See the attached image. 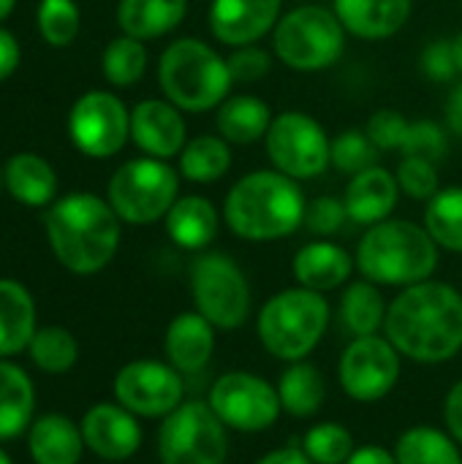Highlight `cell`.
Masks as SVG:
<instances>
[{
  "instance_id": "6da1fadb",
  "label": "cell",
  "mask_w": 462,
  "mask_h": 464,
  "mask_svg": "<svg viewBox=\"0 0 462 464\" xmlns=\"http://www.w3.org/2000/svg\"><path fill=\"white\" fill-rule=\"evenodd\" d=\"M384 337L403 359L444 364L462 351V294L441 280H425L389 302Z\"/></svg>"
},
{
  "instance_id": "7a4b0ae2",
  "label": "cell",
  "mask_w": 462,
  "mask_h": 464,
  "mask_svg": "<svg viewBox=\"0 0 462 464\" xmlns=\"http://www.w3.org/2000/svg\"><path fill=\"white\" fill-rule=\"evenodd\" d=\"M120 226L123 220L112 204L87 190L54 198L44 215L52 256L63 269L79 277L98 275L112 264L123 237Z\"/></svg>"
},
{
  "instance_id": "3957f363",
  "label": "cell",
  "mask_w": 462,
  "mask_h": 464,
  "mask_svg": "<svg viewBox=\"0 0 462 464\" xmlns=\"http://www.w3.org/2000/svg\"><path fill=\"white\" fill-rule=\"evenodd\" d=\"M305 193L297 179L278 169L240 177L223 201L229 231L245 242H278L305 226Z\"/></svg>"
},
{
  "instance_id": "277c9868",
  "label": "cell",
  "mask_w": 462,
  "mask_h": 464,
  "mask_svg": "<svg viewBox=\"0 0 462 464\" xmlns=\"http://www.w3.org/2000/svg\"><path fill=\"white\" fill-rule=\"evenodd\" d=\"M438 245L425 226L389 218L365 231L354 261L365 280L389 288L425 283L438 269Z\"/></svg>"
},
{
  "instance_id": "5b68a950",
  "label": "cell",
  "mask_w": 462,
  "mask_h": 464,
  "mask_svg": "<svg viewBox=\"0 0 462 464\" xmlns=\"http://www.w3.org/2000/svg\"><path fill=\"white\" fill-rule=\"evenodd\" d=\"M158 84L166 101L180 111H210L218 109L231 87V71L226 57L202 38L172 41L158 60Z\"/></svg>"
},
{
  "instance_id": "8992f818",
  "label": "cell",
  "mask_w": 462,
  "mask_h": 464,
  "mask_svg": "<svg viewBox=\"0 0 462 464\" xmlns=\"http://www.w3.org/2000/svg\"><path fill=\"white\" fill-rule=\"evenodd\" d=\"M329 326V302L324 294L294 285L272 294L256 318L261 348L286 364L308 359Z\"/></svg>"
},
{
  "instance_id": "52a82bcc",
  "label": "cell",
  "mask_w": 462,
  "mask_h": 464,
  "mask_svg": "<svg viewBox=\"0 0 462 464\" xmlns=\"http://www.w3.org/2000/svg\"><path fill=\"white\" fill-rule=\"evenodd\" d=\"M346 38L349 33L332 8L308 3L280 16L272 30V52L297 73H319L343 57Z\"/></svg>"
},
{
  "instance_id": "ba28073f",
  "label": "cell",
  "mask_w": 462,
  "mask_h": 464,
  "mask_svg": "<svg viewBox=\"0 0 462 464\" xmlns=\"http://www.w3.org/2000/svg\"><path fill=\"white\" fill-rule=\"evenodd\" d=\"M180 198V174L161 158L125 160L106 185V201L128 226H152Z\"/></svg>"
},
{
  "instance_id": "9c48e42d",
  "label": "cell",
  "mask_w": 462,
  "mask_h": 464,
  "mask_svg": "<svg viewBox=\"0 0 462 464\" xmlns=\"http://www.w3.org/2000/svg\"><path fill=\"white\" fill-rule=\"evenodd\" d=\"M193 307L221 332L240 329L251 315V285L226 253H199L191 264Z\"/></svg>"
},
{
  "instance_id": "30bf717a",
  "label": "cell",
  "mask_w": 462,
  "mask_h": 464,
  "mask_svg": "<svg viewBox=\"0 0 462 464\" xmlns=\"http://www.w3.org/2000/svg\"><path fill=\"white\" fill-rule=\"evenodd\" d=\"M229 427L215 416L210 402L188 400L158 427L161 464H226Z\"/></svg>"
},
{
  "instance_id": "8fae6325",
  "label": "cell",
  "mask_w": 462,
  "mask_h": 464,
  "mask_svg": "<svg viewBox=\"0 0 462 464\" xmlns=\"http://www.w3.org/2000/svg\"><path fill=\"white\" fill-rule=\"evenodd\" d=\"M272 169L302 182L316 179L332 166V139L324 125L305 111H280L264 136Z\"/></svg>"
},
{
  "instance_id": "7c38bea8",
  "label": "cell",
  "mask_w": 462,
  "mask_h": 464,
  "mask_svg": "<svg viewBox=\"0 0 462 464\" xmlns=\"http://www.w3.org/2000/svg\"><path fill=\"white\" fill-rule=\"evenodd\" d=\"M207 402L229 430L245 432V435L272 430L283 413L278 386L245 370L223 372L210 386Z\"/></svg>"
},
{
  "instance_id": "4fadbf2b",
  "label": "cell",
  "mask_w": 462,
  "mask_h": 464,
  "mask_svg": "<svg viewBox=\"0 0 462 464\" xmlns=\"http://www.w3.org/2000/svg\"><path fill=\"white\" fill-rule=\"evenodd\" d=\"M400 362L403 356L387 337H354L338 362V381L343 394L362 405L387 400L400 381Z\"/></svg>"
},
{
  "instance_id": "5bb4252c",
  "label": "cell",
  "mask_w": 462,
  "mask_h": 464,
  "mask_svg": "<svg viewBox=\"0 0 462 464\" xmlns=\"http://www.w3.org/2000/svg\"><path fill=\"white\" fill-rule=\"evenodd\" d=\"M68 136L87 158H114L131 139V111L114 92L90 90L68 111Z\"/></svg>"
},
{
  "instance_id": "9a60e30c",
  "label": "cell",
  "mask_w": 462,
  "mask_h": 464,
  "mask_svg": "<svg viewBox=\"0 0 462 464\" xmlns=\"http://www.w3.org/2000/svg\"><path fill=\"white\" fill-rule=\"evenodd\" d=\"M112 392L114 402L139 419H166L185 402L182 372L158 359H133L123 364L112 381Z\"/></svg>"
},
{
  "instance_id": "2e32d148",
  "label": "cell",
  "mask_w": 462,
  "mask_h": 464,
  "mask_svg": "<svg viewBox=\"0 0 462 464\" xmlns=\"http://www.w3.org/2000/svg\"><path fill=\"white\" fill-rule=\"evenodd\" d=\"M82 438L87 451H93L103 462H125L142 449V424L139 416L125 411L120 402H98L93 405L82 421Z\"/></svg>"
},
{
  "instance_id": "e0dca14e",
  "label": "cell",
  "mask_w": 462,
  "mask_h": 464,
  "mask_svg": "<svg viewBox=\"0 0 462 464\" xmlns=\"http://www.w3.org/2000/svg\"><path fill=\"white\" fill-rule=\"evenodd\" d=\"M283 16V0H212L210 30L229 49L259 44Z\"/></svg>"
},
{
  "instance_id": "ac0fdd59",
  "label": "cell",
  "mask_w": 462,
  "mask_h": 464,
  "mask_svg": "<svg viewBox=\"0 0 462 464\" xmlns=\"http://www.w3.org/2000/svg\"><path fill=\"white\" fill-rule=\"evenodd\" d=\"M131 141L150 158H177L188 144L182 111L166 98H147L131 109Z\"/></svg>"
},
{
  "instance_id": "d6986e66",
  "label": "cell",
  "mask_w": 462,
  "mask_h": 464,
  "mask_svg": "<svg viewBox=\"0 0 462 464\" xmlns=\"http://www.w3.org/2000/svg\"><path fill=\"white\" fill-rule=\"evenodd\" d=\"M398 201H400L398 177L378 163L354 174L351 182L346 185V196H343L349 220L357 226H368V228L389 220Z\"/></svg>"
},
{
  "instance_id": "ffe728a7",
  "label": "cell",
  "mask_w": 462,
  "mask_h": 464,
  "mask_svg": "<svg viewBox=\"0 0 462 464\" xmlns=\"http://www.w3.org/2000/svg\"><path fill=\"white\" fill-rule=\"evenodd\" d=\"M215 332L218 329L199 310L174 315L163 334L166 362L182 375L202 372L215 353Z\"/></svg>"
},
{
  "instance_id": "44dd1931",
  "label": "cell",
  "mask_w": 462,
  "mask_h": 464,
  "mask_svg": "<svg viewBox=\"0 0 462 464\" xmlns=\"http://www.w3.org/2000/svg\"><path fill=\"white\" fill-rule=\"evenodd\" d=\"M414 0H332V11L349 35L384 41L406 27Z\"/></svg>"
},
{
  "instance_id": "7402d4cb",
  "label": "cell",
  "mask_w": 462,
  "mask_h": 464,
  "mask_svg": "<svg viewBox=\"0 0 462 464\" xmlns=\"http://www.w3.org/2000/svg\"><path fill=\"white\" fill-rule=\"evenodd\" d=\"M354 266L357 261L351 258V253L329 239H316V242L302 245L291 261L297 285L319 291V294L343 288L351 280Z\"/></svg>"
},
{
  "instance_id": "603a6c76",
  "label": "cell",
  "mask_w": 462,
  "mask_h": 464,
  "mask_svg": "<svg viewBox=\"0 0 462 464\" xmlns=\"http://www.w3.org/2000/svg\"><path fill=\"white\" fill-rule=\"evenodd\" d=\"M84 449L82 427L63 413H44L27 430V454L35 464H79Z\"/></svg>"
},
{
  "instance_id": "cb8c5ba5",
  "label": "cell",
  "mask_w": 462,
  "mask_h": 464,
  "mask_svg": "<svg viewBox=\"0 0 462 464\" xmlns=\"http://www.w3.org/2000/svg\"><path fill=\"white\" fill-rule=\"evenodd\" d=\"M163 220L169 239L191 253L207 250L221 231V212L204 196H180Z\"/></svg>"
},
{
  "instance_id": "d4e9b609",
  "label": "cell",
  "mask_w": 462,
  "mask_h": 464,
  "mask_svg": "<svg viewBox=\"0 0 462 464\" xmlns=\"http://www.w3.org/2000/svg\"><path fill=\"white\" fill-rule=\"evenodd\" d=\"M5 193L22 207H49L57 196V174L52 163L35 152H16L3 163Z\"/></svg>"
},
{
  "instance_id": "484cf974",
  "label": "cell",
  "mask_w": 462,
  "mask_h": 464,
  "mask_svg": "<svg viewBox=\"0 0 462 464\" xmlns=\"http://www.w3.org/2000/svg\"><path fill=\"white\" fill-rule=\"evenodd\" d=\"M35 334V299L19 283L0 277V359L27 351Z\"/></svg>"
},
{
  "instance_id": "4316f807",
  "label": "cell",
  "mask_w": 462,
  "mask_h": 464,
  "mask_svg": "<svg viewBox=\"0 0 462 464\" xmlns=\"http://www.w3.org/2000/svg\"><path fill=\"white\" fill-rule=\"evenodd\" d=\"M35 413V386L30 375L14 364L0 359V443L19 438L30 430Z\"/></svg>"
},
{
  "instance_id": "83f0119b",
  "label": "cell",
  "mask_w": 462,
  "mask_h": 464,
  "mask_svg": "<svg viewBox=\"0 0 462 464\" xmlns=\"http://www.w3.org/2000/svg\"><path fill=\"white\" fill-rule=\"evenodd\" d=\"M185 14L188 0H120L117 24L125 35L152 41L177 30Z\"/></svg>"
},
{
  "instance_id": "f1b7e54d",
  "label": "cell",
  "mask_w": 462,
  "mask_h": 464,
  "mask_svg": "<svg viewBox=\"0 0 462 464\" xmlns=\"http://www.w3.org/2000/svg\"><path fill=\"white\" fill-rule=\"evenodd\" d=\"M270 125H272L270 103L251 92L229 95L215 114L218 136H223L229 144H256L267 136Z\"/></svg>"
},
{
  "instance_id": "f546056e",
  "label": "cell",
  "mask_w": 462,
  "mask_h": 464,
  "mask_svg": "<svg viewBox=\"0 0 462 464\" xmlns=\"http://www.w3.org/2000/svg\"><path fill=\"white\" fill-rule=\"evenodd\" d=\"M278 397L283 413L294 419H313L327 400V378L310 362H291L278 378Z\"/></svg>"
},
{
  "instance_id": "4dcf8cb0",
  "label": "cell",
  "mask_w": 462,
  "mask_h": 464,
  "mask_svg": "<svg viewBox=\"0 0 462 464\" xmlns=\"http://www.w3.org/2000/svg\"><path fill=\"white\" fill-rule=\"evenodd\" d=\"M389 304L381 296V285L370 280H357L343 288L340 296V324L351 337H373L384 332Z\"/></svg>"
},
{
  "instance_id": "1f68e13d",
  "label": "cell",
  "mask_w": 462,
  "mask_h": 464,
  "mask_svg": "<svg viewBox=\"0 0 462 464\" xmlns=\"http://www.w3.org/2000/svg\"><path fill=\"white\" fill-rule=\"evenodd\" d=\"M231 169V147L218 133L191 139L180 152V174L196 185H212Z\"/></svg>"
},
{
  "instance_id": "d6a6232c",
  "label": "cell",
  "mask_w": 462,
  "mask_h": 464,
  "mask_svg": "<svg viewBox=\"0 0 462 464\" xmlns=\"http://www.w3.org/2000/svg\"><path fill=\"white\" fill-rule=\"evenodd\" d=\"M395 459L398 464H462V454L460 443L449 432L417 424L398 438Z\"/></svg>"
},
{
  "instance_id": "836d02e7",
  "label": "cell",
  "mask_w": 462,
  "mask_h": 464,
  "mask_svg": "<svg viewBox=\"0 0 462 464\" xmlns=\"http://www.w3.org/2000/svg\"><path fill=\"white\" fill-rule=\"evenodd\" d=\"M425 228L441 250L462 253V188H441L428 201Z\"/></svg>"
},
{
  "instance_id": "e575fe53",
  "label": "cell",
  "mask_w": 462,
  "mask_h": 464,
  "mask_svg": "<svg viewBox=\"0 0 462 464\" xmlns=\"http://www.w3.org/2000/svg\"><path fill=\"white\" fill-rule=\"evenodd\" d=\"M30 362L46 375H63L79 362V343L65 326H44L35 329L27 345Z\"/></svg>"
},
{
  "instance_id": "d590c367",
  "label": "cell",
  "mask_w": 462,
  "mask_h": 464,
  "mask_svg": "<svg viewBox=\"0 0 462 464\" xmlns=\"http://www.w3.org/2000/svg\"><path fill=\"white\" fill-rule=\"evenodd\" d=\"M147 60L150 57H147L144 41L123 33L106 44L101 54V71L112 87H133L136 82H142L147 71Z\"/></svg>"
},
{
  "instance_id": "8d00e7d4",
  "label": "cell",
  "mask_w": 462,
  "mask_h": 464,
  "mask_svg": "<svg viewBox=\"0 0 462 464\" xmlns=\"http://www.w3.org/2000/svg\"><path fill=\"white\" fill-rule=\"evenodd\" d=\"M354 449H357L354 435L340 421L313 424L302 435V451L313 464H346Z\"/></svg>"
},
{
  "instance_id": "74e56055",
  "label": "cell",
  "mask_w": 462,
  "mask_h": 464,
  "mask_svg": "<svg viewBox=\"0 0 462 464\" xmlns=\"http://www.w3.org/2000/svg\"><path fill=\"white\" fill-rule=\"evenodd\" d=\"M35 24L49 46L63 49L71 46L74 38L79 35L82 14L74 0H41L35 11Z\"/></svg>"
},
{
  "instance_id": "f35d334b",
  "label": "cell",
  "mask_w": 462,
  "mask_h": 464,
  "mask_svg": "<svg viewBox=\"0 0 462 464\" xmlns=\"http://www.w3.org/2000/svg\"><path fill=\"white\" fill-rule=\"evenodd\" d=\"M329 155H332V166L338 171L354 177V174L376 166L381 150L373 144V139L368 136L365 128H349V130H343V133H338L332 139V152Z\"/></svg>"
},
{
  "instance_id": "ab89813d",
  "label": "cell",
  "mask_w": 462,
  "mask_h": 464,
  "mask_svg": "<svg viewBox=\"0 0 462 464\" xmlns=\"http://www.w3.org/2000/svg\"><path fill=\"white\" fill-rule=\"evenodd\" d=\"M395 177H398L400 193H406L414 201H430L441 190L436 160H428V158H403L398 163Z\"/></svg>"
},
{
  "instance_id": "60d3db41",
  "label": "cell",
  "mask_w": 462,
  "mask_h": 464,
  "mask_svg": "<svg viewBox=\"0 0 462 464\" xmlns=\"http://www.w3.org/2000/svg\"><path fill=\"white\" fill-rule=\"evenodd\" d=\"M449 150V136L447 130L433 122V120H411L408 139L400 150L403 158H428V160H441Z\"/></svg>"
},
{
  "instance_id": "b9f144b4",
  "label": "cell",
  "mask_w": 462,
  "mask_h": 464,
  "mask_svg": "<svg viewBox=\"0 0 462 464\" xmlns=\"http://www.w3.org/2000/svg\"><path fill=\"white\" fill-rule=\"evenodd\" d=\"M368 136L373 139V144L381 152H392V150H403L408 130H411V120H406L400 111L395 109H378L376 114H370L368 125H365Z\"/></svg>"
},
{
  "instance_id": "7bdbcfd3",
  "label": "cell",
  "mask_w": 462,
  "mask_h": 464,
  "mask_svg": "<svg viewBox=\"0 0 462 464\" xmlns=\"http://www.w3.org/2000/svg\"><path fill=\"white\" fill-rule=\"evenodd\" d=\"M226 63H229L234 84H256L264 76H270V71H272V54L256 44L231 49Z\"/></svg>"
},
{
  "instance_id": "ee69618b",
  "label": "cell",
  "mask_w": 462,
  "mask_h": 464,
  "mask_svg": "<svg viewBox=\"0 0 462 464\" xmlns=\"http://www.w3.org/2000/svg\"><path fill=\"white\" fill-rule=\"evenodd\" d=\"M349 220L346 204L343 198H332V196H319L313 201H308L305 209V228L316 237H332L343 228V223Z\"/></svg>"
},
{
  "instance_id": "f6af8a7d",
  "label": "cell",
  "mask_w": 462,
  "mask_h": 464,
  "mask_svg": "<svg viewBox=\"0 0 462 464\" xmlns=\"http://www.w3.org/2000/svg\"><path fill=\"white\" fill-rule=\"evenodd\" d=\"M422 71L433 82H455L457 79V60L452 49V38H436L422 52Z\"/></svg>"
},
{
  "instance_id": "bcb514c9",
  "label": "cell",
  "mask_w": 462,
  "mask_h": 464,
  "mask_svg": "<svg viewBox=\"0 0 462 464\" xmlns=\"http://www.w3.org/2000/svg\"><path fill=\"white\" fill-rule=\"evenodd\" d=\"M444 424L447 432L462 446V381H457L444 400Z\"/></svg>"
},
{
  "instance_id": "7dc6e473",
  "label": "cell",
  "mask_w": 462,
  "mask_h": 464,
  "mask_svg": "<svg viewBox=\"0 0 462 464\" xmlns=\"http://www.w3.org/2000/svg\"><path fill=\"white\" fill-rule=\"evenodd\" d=\"M22 60V49L14 33H8L5 27H0V82H5Z\"/></svg>"
},
{
  "instance_id": "c3c4849f",
  "label": "cell",
  "mask_w": 462,
  "mask_h": 464,
  "mask_svg": "<svg viewBox=\"0 0 462 464\" xmlns=\"http://www.w3.org/2000/svg\"><path fill=\"white\" fill-rule=\"evenodd\" d=\"M346 464H398V459H395V451L370 443V446H357Z\"/></svg>"
},
{
  "instance_id": "681fc988",
  "label": "cell",
  "mask_w": 462,
  "mask_h": 464,
  "mask_svg": "<svg viewBox=\"0 0 462 464\" xmlns=\"http://www.w3.org/2000/svg\"><path fill=\"white\" fill-rule=\"evenodd\" d=\"M253 464H313L308 459V454L302 451V446H286V449H275L264 457H259Z\"/></svg>"
},
{
  "instance_id": "f907efd6",
  "label": "cell",
  "mask_w": 462,
  "mask_h": 464,
  "mask_svg": "<svg viewBox=\"0 0 462 464\" xmlns=\"http://www.w3.org/2000/svg\"><path fill=\"white\" fill-rule=\"evenodd\" d=\"M447 128L462 139V82L449 92V101H447Z\"/></svg>"
},
{
  "instance_id": "816d5d0a",
  "label": "cell",
  "mask_w": 462,
  "mask_h": 464,
  "mask_svg": "<svg viewBox=\"0 0 462 464\" xmlns=\"http://www.w3.org/2000/svg\"><path fill=\"white\" fill-rule=\"evenodd\" d=\"M452 49H455V60H457V71H460L462 76V30L452 38Z\"/></svg>"
},
{
  "instance_id": "f5cc1de1",
  "label": "cell",
  "mask_w": 462,
  "mask_h": 464,
  "mask_svg": "<svg viewBox=\"0 0 462 464\" xmlns=\"http://www.w3.org/2000/svg\"><path fill=\"white\" fill-rule=\"evenodd\" d=\"M14 5H16V0H0V22L14 11Z\"/></svg>"
},
{
  "instance_id": "db71d44e",
  "label": "cell",
  "mask_w": 462,
  "mask_h": 464,
  "mask_svg": "<svg viewBox=\"0 0 462 464\" xmlns=\"http://www.w3.org/2000/svg\"><path fill=\"white\" fill-rule=\"evenodd\" d=\"M0 464H14V459H11L3 449H0Z\"/></svg>"
},
{
  "instance_id": "11a10c76",
  "label": "cell",
  "mask_w": 462,
  "mask_h": 464,
  "mask_svg": "<svg viewBox=\"0 0 462 464\" xmlns=\"http://www.w3.org/2000/svg\"><path fill=\"white\" fill-rule=\"evenodd\" d=\"M5 190V185H3V166H0V193Z\"/></svg>"
},
{
  "instance_id": "9f6ffc18",
  "label": "cell",
  "mask_w": 462,
  "mask_h": 464,
  "mask_svg": "<svg viewBox=\"0 0 462 464\" xmlns=\"http://www.w3.org/2000/svg\"><path fill=\"white\" fill-rule=\"evenodd\" d=\"M460 5H462V0H460Z\"/></svg>"
}]
</instances>
